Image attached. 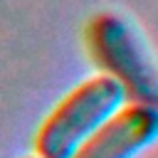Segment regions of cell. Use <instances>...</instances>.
Wrapping results in <instances>:
<instances>
[{
	"label": "cell",
	"instance_id": "obj_1",
	"mask_svg": "<svg viewBox=\"0 0 158 158\" xmlns=\"http://www.w3.org/2000/svg\"><path fill=\"white\" fill-rule=\"evenodd\" d=\"M126 91L109 77L99 74L74 86L44 118L35 136L40 158H72L116 111L123 109Z\"/></svg>",
	"mask_w": 158,
	"mask_h": 158
},
{
	"label": "cell",
	"instance_id": "obj_2",
	"mask_svg": "<svg viewBox=\"0 0 158 158\" xmlns=\"http://www.w3.org/2000/svg\"><path fill=\"white\" fill-rule=\"evenodd\" d=\"M94 62L114 77L131 104L158 109V62L141 32L116 12H101L86 30Z\"/></svg>",
	"mask_w": 158,
	"mask_h": 158
},
{
	"label": "cell",
	"instance_id": "obj_3",
	"mask_svg": "<svg viewBox=\"0 0 158 158\" xmlns=\"http://www.w3.org/2000/svg\"><path fill=\"white\" fill-rule=\"evenodd\" d=\"M158 141V109L128 104L116 111L72 158H136Z\"/></svg>",
	"mask_w": 158,
	"mask_h": 158
},
{
	"label": "cell",
	"instance_id": "obj_4",
	"mask_svg": "<svg viewBox=\"0 0 158 158\" xmlns=\"http://www.w3.org/2000/svg\"><path fill=\"white\" fill-rule=\"evenodd\" d=\"M32 158H40V156H32Z\"/></svg>",
	"mask_w": 158,
	"mask_h": 158
}]
</instances>
